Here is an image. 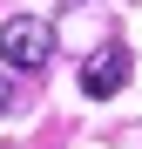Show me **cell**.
Instances as JSON below:
<instances>
[{"label":"cell","mask_w":142,"mask_h":149,"mask_svg":"<svg viewBox=\"0 0 142 149\" xmlns=\"http://www.w3.org/2000/svg\"><path fill=\"white\" fill-rule=\"evenodd\" d=\"M47 54H54V27L41 14H7L0 20V61L7 68L34 74V68H47Z\"/></svg>","instance_id":"cell-1"},{"label":"cell","mask_w":142,"mask_h":149,"mask_svg":"<svg viewBox=\"0 0 142 149\" xmlns=\"http://www.w3.org/2000/svg\"><path fill=\"white\" fill-rule=\"evenodd\" d=\"M122 81H129V47H122V41L95 47V54L81 61V95H95V102H108V95H122Z\"/></svg>","instance_id":"cell-2"},{"label":"cell","mask_w":142,"mask_h":149,"mask_svg":"<svg viewBox=\"0 0 142 149\" xmlns=\"http://www.w3.org/2000/svg\"><path fill=\"white\" fill-rule=\"evenodd\" d=\"M7 109H14V81L0 74V115H7Z\"/></svg>","instance_id":"cell-3"},{"label":"cell","mask_w":142,"mask_h":149,"mask_svg":"<svg viewBox=\"0 0 142 149\" xmlns=\"http://www.w3.org/2000/svg\"><path fill=\"white\" fill-rule=\"evenodd\" d=\"M61 7H88V0H61Z\"/></svg>","instance_id":"cell-4"}]
</instances>
